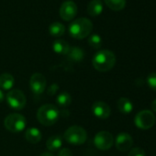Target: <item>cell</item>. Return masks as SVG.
Masks as SVG:
<instances>
[{
	"mask_svg": "<svg viewBox=\"0 0 156 156\" xmlns=\"http://www.w3.org/2000/svg\"><path fill=\"white\" fill-rule=\"evenodd\" d=\"M92 63L96 70L99 72H108L114 67L116 56L111 51L101 50L94 55Z\"/></svg>",
	"mask_w": 156,
	"mask_h": 156,
	"instance_id": "obj_1",
	"label": "cell"
},
{
	"mask_svg": "<svg viewBox=\"0 0 156 156\" xmlns=\"http://www.w3.org/2000/svg\"><path fill=\"white\" fill-rule=\"evenodd\" d=\"M93 30V23L87 18H80L73 21L69 26L70 35L77 40H82L89 36Z\"/></svg>",
	"mask_w": 156,
	"mask_h": 156,
	"instance_id": "obj_2",
	"label": "cell"
},
{
	"mask_svg": "<svg viewBox=\"0 0 156 156\" xmlns=\"http://www.w3.org/2000/svg\"><path fill=\"white\" fill-rule=\"evenodd\" d=\"M60 112L52 104H45L37 111V119L43 126L50 127L55 124L59 119Z\"/></svg>",
	"mask_w": 156,
	"mask_h": 156,
	"instance_id": "obj_3",
	"label": "cell"
},
{
	"mask_svg": "<svg viewBox=\"0 0 156 156\" xmlns=\"http://www.w3.org/2000/svg\"><path fill=\"white\" fill-rule=\"evenodd\" d=\"M63 138L70 144L81 145L86 142L87 133L86 129L80 126H71L64 131Z\"/></svg>",
	"mask_w": 156,
	"mask_h": 156,
	"instance_id": "obj_4",
	"label": "cell"
},
{
	"mask_svg": "<svg viewBox=\"0 0 156 156\" xmlns=\"http://www.w3.org/2000/svg\"><path fill=\"white\" fill-rule=\"evenodd\" d=\"M5 128L12 133H20L27 126V120L25 117L19 113H12L6 117L4 120Z\"/></svg>",
	"mask_w": 156,
	"mask_h": 156,
	"instance_id": "obj_5",
	"label": "cell"
},
{
	"mask_svg": "<svg viewBox=\"0 0 156 156\" xmlns=\"http://www.w3.org/2000/svg\"><path fill=\"white\" fill-rule=\"evenodd\" d=\"M9 106L16 110H20L25 108L27 99L22 91L20 89H11L6 96Z\"/></svg>",
	"mask_w": 156,
	"mask_h": 156,
	"instance_id": "obj_6",
	"label": "cell"
},
{
	"mask_svg": "<svg viewBox=\"0 0 156 156\" xmlns=\"http://www.w3.org/2000/svg\"><path fill=\"white\" fill-rule=\"evenodd\" d=\"M134 123L140 129H149L155 123V116L151 110H141L138 112L134 119Z\"/></svg>",
	"mask_w": 156,
	"mask_h": 156,
	"instance_id": "obj_7",
	"label": "cell"
},
{
	"mask_svg": "<svg viewBox=\"0 0 156 156\" xmlns=\"http://www.w3.org/2000/svg\"><path fill=\"white\" fill-rule=\"evenodd\" d=\"M94 143L98 150L108 151L112 147L114 143V139L110 132L102 130L96 134L94 138Z\"/></svg>",
	"mask_w": 156,
	"mask_h": 156,
	"instance_id": "obj_8",
	"label": "cell"
},
{
	"mask_svg": "<svg viewBox=\"0 0 156 156\" xmlns=\"http://www.w3.org/2000/svg\"><path fill=\"white\" fill-rule=\"evenodd\" d=\"M47 81L45 76L41 73H35L30 79V87L34 95H41L46 89Z\"/></svg>",
	"mask_w": 156,
	"mask_h": 156,
	"instance_id": "obj_9",
	"label": "cell"
},
{
	"mask_svg": "<svg viewBox=\"0 0 156 156\" xmlns=\"http://www.w3.org/2000/svg\"><path fill=\"white\" fill-rule=\"evenodd\" d=\"M60 17L65 21H70L74 19L77 14V6L73 1L68 0L62 4L59 10Z\"/></svg>",
	"mask_w": 156,
	"mask_h": 156,
	"instance_id": "obj_10",
	"label": "cell"
},
{
	"mask_svg": "<svg viewBox=\"0 0 156 156\" xmlns=\"http://www.w3.org/2000/svg\"><path fill=\"white\" fill-rule=\"evenodd\" d=\"M116 148L120 151H129L133 144L132 137L127 132H120L116 138Z\"/></svg>",
	"mask_w": 156,
	"mask_h": 156,
	"instance_id": "obj_11",
	"label": "cell"
},
{
	"mask_svg": "<svg viewBox=\"0 0 156 156\" xmlns=\"http://www.w3.org/2000/svg\"><path fill=\"white\" fill-rule=\"evenodd\" d=\"M92 111L94 115L100 119H107L111 113L109 106L103 101H97L92 106Z\"/></svg>",
	"mask_w": 156,
	"mask_h": 156,
	"instance_id": "obj_12",
	"label": "cell"
},
{
	"mask_svg": "<svg viewBox=\"0 0 156 156\" xmlns=\"http://www.w3.org/2000/svg\"><path fill=\"white\" fill-rule=\"evenodd\" d=\"M15 79L11 73H4L0 75V89L11 90L14 87Z\"/></svg>",
	"mask_w": 156,
	"mask_h": 156,
	"instance_id": "obj_13",
	"label": "cell"
},
{
	"mask_svg": "<svg viewBox=\"0 0 156 156\" xmlns=\"http://www.w3.org/2000/svg\"><path fill=\"white\" fill-rule=\"evenodd\" d=\"M67 58L74 62H79L85 58V51L79 47H70L68 53L66 54Z\"/></svg>",
	"mask_w": 156,
	"mask_h": 156,
	"instance_id": "obj_14",
	"label": "cell"
},
{
	"mask_svg": "<svg viewBox=\"0 0 156 156\" xmlns=\"http://www.w3.org/2000/svg\"><path fill=\"white\" fill-rule=\"evenodd\" d=\"M103 11V3L101 0H91L87 5V13L92 17L99 16Z\"/></svg>",
	"mask_w": 156,
	"mask_h": 156,
	"instance_id": "obj_15",
	"label": "cell"
},
{
	"mask_svg": "<svg viewBox=\"0 0 156 156\" xmlns=\"http://www.w3.org/2000/svg\"><path fill=\"white\" fill-rule=\"evenodd\" d=\"M25 138L30 143H38L41 140L42 135L39 129L30 128L25 132Z\"/></svg>",
	"mask_w": 156,
	"mask_h": 156,
	"instance_id": "obj_16",
	"label": "cell"
},
{
	"mask_svg": "<svg viewBox=\"0 0 156 156\" xmlns=\"http://www.w3.org/2000/svg\"><path fill=\"white\" fill-rule=\"evenodd\" d=\"M62 138L60 135H53L50 137L46 141V147L51 151H55L62 147Z\"/></svg>",
	"mask_w": 156,
	"mask_h": 156,
	"instance_id": "obj_17",
	"label": "cell"
},
{
	"mask_svg": "<svg viewBox=\"0 0 156 156\" xmlns=\"http://www.w3.org/2000/svg\"><path fill=\"white\" fill-rule=\"evenodd\" d=\"M52 50L57 54L66 55L70 50L69 44L63 40H56L52 43Z\"/></svg>",
	"mask_w": 156,
	"mask_h": 156,
	"instance_id": "obj_18",
	"label": "cell"
},
{
	"mask_svg": "<svg viewBox=\"0 0 156 156\" xmlns=\"http://www.w3.org/2000/svg\"><path fill=\"white\" fill-rule=\"evenodd\" d=\"M118 109L123 114H129L133 109V105L131 101L127 98H120L117 103Z\"/></svg>",
	"mask_w": 156,
	"mask_h": 156,
	"instance_id": "obj_19",
	"label": "cell"
},
{
	"mask_svg": "<svg viewBox=\"0 0 156 156\" xmlns=\"http://www.w3.org/2000/svg\"><path fill=\"white\" fill-rule=\"evenodd\" d=\"M49 32L52 37H61L64 34L65 32V27L60 22H53L52 24L50 25L49 28Z\"/></svg>",
	"mask_w": 156,
	"mask_h": 156,
	"instance_id": "obj_20",
	"label": "cell"
},
{
	"mask_svg": "<svg viewBox=\"0 0 156 156\" xmlns=\"http://www.w3.org/2000/svg\"><path fill=\"white\" fill-rule=\"evenodd\" d=\"M104 2L113 11H120L126 6V0H104Z\"/></svg>",
	"mask_w": 156,
	"mask_h": 156,
	"instance_id": "obj_21",
	"label": "cell"
},
{
	"mask_svg": "<svg viewBox=\"0 0 156 156\" xmlns=\"http://www.w3.org/2000/svg\"><path fill=\"white\" fill-rule=\"evenodd\" d=\"M56 102L60 107H68L72 103V97L67 92H62L58 95Z\"/></svg>",
	"mask_w": 156,
	"mask_h": 156,
	"instance_id": "obj_22",
	"label": "cell"
},
{
	"mask_svg": "<svg viewBox=\"0 0 156 156\" xmlns=\"http://www.w3.org/2000/svg\"><path fill=\"white\" fill-rule=\"evenodd\" d=\"M88 44L95 50H98L102 46V39L98 34H92L88 38Z\"/></svg>",
	"mask_w": 156,
	"mask_h": 156,
	"instance_id": "obj_23",
	"label": "cell"
},
{
	"mask_svg": "<svg viewBox=\"0 0 156 156\" xmlns=\"http://www.w3.org/2000/svg\"><path fill=\"white\" fill-rule=\"evenodd\" d=\"M147 84L149 86V87L153 90V91H156V73H150L148 76H147Z\"/></svg>",
	"mask_w": 156,
	"mask_h": 156,
	"instance_id": "obj_24",
	"label": "cell"
},
{
	"mask_svg": "<svg viewBox=\"0 0 156 156\" xmlns=\"http://www.w3.org/2000/svg\"><path fill=\"white\" fill-rule=\"evenodd\" d=\"M129 156H145V151L140 147L132 148L129 153Z\"/></svg>",
	"mask_w": 156,
	"mask_h": 156,
	"instance_id": "obj_25",
	"label": "cell"
},
{
	"mask_svg": "<svg viewBox=\"0 0 156 156\" xmlns=\"http://www.w3.org/2000/svg\"><path fill=\"white\" fill-rule=\"evenodd\" d=\"M58 156H73V153H72V151H71L69 149L63 148V149H62V150L59 151Z\"/></svg>",
	"mask_w": 156,
	"mask_h": 156,
	"instance_id": "obj_26",
	"label": "cell"
},
{
	"mask_svg": "<svg viewBox=\"0 0 156 156\" xmlns=\"http://www.w3.org/2000/svg\"><path fill=\"white\" fill-rule=\"evenodd\" d=\"M57 89H58V86L57 85H52V86H51V87L49 88V90H48V95H50V96H51V95H54L55 94V92L57 91Z\"/></svg>",
	"mask_w": 156,
	"mask_h": 156,
	"instance_id": "obj_27",
	"label": "cell"
},
{
	"mask_svg": "<svg viewBox=\"0 0 156 156\" xmlns=\"http://www.w3.org/2000/svg\"><path fill=\"white\" fill-rule=\"evenodd\" d=\"M151 108L152 111L156 112V99H154V100L151 102Z\"/></svg>",
	"mask_w": 156,
	"mask_h": 156,
	"instance_id": "obj_28",
	"label": "cell"
},
{
	"mask_svg": "<svg viewBox=\"0 0 156 156\" xmlns=\"http://www.w3.org/2000/svg\"><path fill=\"white\" fill-rule=\"evenodd\" d=\"M4 99H5V95H4L3 91H2L1 89H0V103L3 102Z\"/></svg>",
	"mask_w": 156,
	"mask_h": 156,
	"instance_id": "obj_29",
	"label": "cell"
},
{
	"mask_svg": "<svg viewBox=\"0 0 156 156\" xmlns=\"http://www.w3.org/2000/svg\"><path fill=\"white\" fill-rule=\"evenodd\" d=\"M40 156H54V155L52 153H51V152H43Z\"/></svg>",
	"mask_w": 156,
	"mask_h": 156,
	"instance_id": "obj_30",
	"label": "cell"
}]
</instances>
